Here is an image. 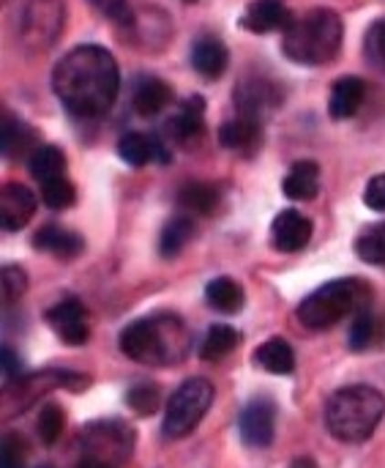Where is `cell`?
I'll return each mask as SVG.
<instances>
[{
	"label": "cell",
	"instance_id": "6da1fadb",
	"mask_svg": "<svg viewBox=\"0 0 385 468\" xmlns=\"http://www.w3.org/2000/svg\"><path fill=\"white\" fill-rule=\"evenodd\" d=\"M120 88V71L112 52L96 44L74 47L52 69V90L77 118L104 115Z\"/></svg>",
	"mask_w": 385,
	"mask_h": 468
},
{
	"label": "cell",
	"instance_id": "7a4b0ae2",
	"mask_svg": "<svg viewBox=\"0 0 385 468\" xmlns=\"http://www.w3.org/2000/svg\"><path fill=\"white\" fill-rule=\"evenodd\" d=\"M189 346H192L189 329L178 315H167V313L131 321L120 332L123 356L140 365H153V367L175 365L189 354Z\"/></svg>",
	"mask_w": 385,
	"mask_h": 468
},
{
	"label": "cell",
	"instance_id": "3957f363",
	"mask_svg": "<svg viewBox=\"0 0 385 468\" xmlns=\"http://www.w3.org/2000/svg\"><path fill=\"white\" fill-rule=\"evenodd\" d=\"M385 417V398L369 384L337 389L326 403V431L342 444L367 441Z\"/></svg>",
	"mask_w": 385,
	"mask_h": 468
},
{
	"label": "cell",
	"instance_id": "277c9868",
	"mask_svg": "<svg viewBox=\"0 0 385 468\" xmlns=\"http://www.w3.org/2000/svg\"><path fill=\"white\" fill-rule=\"evenodd\" d=\"M342 36V16L331 8H315L287 25L282 52L301 66H323L339 55Z\"/></svg>",
	"mask_w": 385,
	"mask_h": 468
},
{
	"label": "cell",
	"instance_id": "5b68a950",
	"mask_svg": "<svg viewBox=\"0 0 385 468\" xmlns=\"http://www.w3.org/2000/svg\"><path fill=\"white\" fill-rule=\"evenodd\" d=\"M372 288L359 277H345L320 285L298 304V321L312 332H326L337 326L342 318H356L359 313L369 310Z\"/></svg>",
	"mask_w": 385,
	"mask_h": 468
},
{
	"label": "cell",
	"instance_id": "8992f818",
	"mask_svg": "<svg viewBox=\"0 0 385 468\" xmlns=\"http://www.w3.org/2000/svg\"><path fill=\"white\" fill-rule=\"evenodd\" d=\"M213 403V384L208 378H189L183 381L172 398L167 400L164 409V422H161V433L172 441L186 439L208 414Z\"/></svg>",
	"mask_w": 385,
	"mask_h": 468
},
{
	"label": "cell",
	"instance_id": "52a82bcc",
	"mask_svg": "<svg viewBox=\"0 0 385 468\" xmlns=\"http://www.w3.org/2000/svg\"><path fill=\"white\" fill-rule=\"evenodd\" d=\"M63 22H66L63 0H27L16 19V38L27 52L41 55L60 38Z\"/></svg>",
	"mask_w": 385,
	"mask_h": 468
},
{
	"label": "cell",
	"instance_id": "ba28073f",
	"mask_svg": "<svg viewBox=\"0 0 385 468\" xmlns=\"http://www.w3.org/2000/svg\"><path fill=\"white\" fill-rule=\"evenodd\" d=\"M131 450H134V433L129 431V425L118 420L93 422L82 433V455L101 461L107 466L118 468L120 463H126Z\"/></svg>",
	"mask_w": 385,
	"mask_h": 468
},
{
	"label": "cell",
	"instance_id": "9c48e42d",
	"mask_svg": "<svg viewBox=\"0 0 385 468\" xmlns=\"http://www.w3.org/2000/svg\"><path fill=\"white\" fill-rule=\"evenodd\" d=\"M238 428H241V439L246 447H252V450L271 447L274 433H276V406L268 398L249 400L241 411Z\"/></svg>",
	"mask_w": 385,
	"mask_h": 468
},
{
	"label": "cell",
	"instance_id": "30bf717a",
	"mask_svg": "<svg viewBox=\"0 0 385 468\" xmlns=\"http://www.w3.org/2000/svg\"><path fill=\"white\" fill-rule=\"evenodd\" d=\"M44 321L47 326L66 343V346H85L88 337H90V329H88V318H85V307L79 299H63L57 302L55 307H49L44 313Z\"/></svg>",
	"mask_w": 385,
	"mask_h": 468
},
{
	"label": "cell",
	"instance_id": "8fae6325",
	"mask_svg": "<svg viewBox=\"0 0 385 468\" xmlns=\"http://www.w3.org/2000/svg\"><path fill=\"white\" fill-rule=\"evenodd\" d=\"M312 239V219L298 208H285L271 225V241L279 252H298Z\"/></svg>",
	"mask_w": 385,
	"mask_h": 468
},
{
	"label": "cell",
	"instance_id": "7c38bea8",
	"mask_svg": "<svg viewBox=\"0 0 385 468\" xmlns=\"http://www.w3.org/2000/svg\"><path fill=\"white\" fill-rule=\"evenodd\" d=\"M235 99H238V110L241 115H249V118H257L265 112V110H276L279 101H282V90L276 82L265 80V77H255V80H244L235 90Z\"/></svg>",
	"mask_w": 385,
	"mask_h": 468
},
{
	"label": "cell",
	"instance_id": "4fadbf2b",
	"mask_svg": "<svg viewBox=\"0 0 385 468\" xmlns=\"http://www.w3.org/2000/svg\"><path fill=\"white\" fill-rule=\"evenodd\" d=\"M36 214V195L25 184H5L0 192V222L5 230H22Z\"/></svg>",
	"mask_w": 385,
	"mask_h": 468
},
{
	"label": "cell",
	"instance_id": "5bb4252c",
	"mask_svg": "<svg viewBox=\"0 0 385 468\" xmlns=\"http://www.w3.org/2000/svg\"><path fill=\"white\" fill-rule=\"evenodd\" d=\"M118 156L131 165V167H145L151 162L156 165H167L170 162V154L164 151V145L151 137V134H142V132H129L118 140Z\"/></svg>",
	"mask_w": 385,
	"mask_h": 468
},
{
	"label": "cell",
	"instance_id": "9a60e30c",
	"mask_svg": "<svg viewBox=\"0 0 385 468\" xmlns=\"http://www.w3.org/2000/svg\"><path fill=\"white\" fill-rule=\"evenodd\" d=\"M33 247L38 252L55 255L60 261H74L85 250L82 239L74 230H66L60 225H44V228H38L36 236H33Z\"/></svg>",
	"mask_w": 385,
	"mask_h": 468
},
{
	"label": "cell",
	"instance_id": "2e32d148",
	"mask_svg": "<svg viewBox=\"0 0 385 468\" xmlns=\"http://www.w3.org/2000/svg\"><path fill=\"white\" fill-rule=\"evenodd\" d=\"M364 96H367L364 80H359V77H339L334 82V88H331V96H328V112H331V118H337V121L353 118L361 110Z\"/></svg>",
	"mask_w": 385,
	"mask_h": 468
},
{
	"label": "cell",
	"instance_id": "e0dca14e",
	"mask_svg": "<svg viewBox=\"0 0 385 468\" xmlns=\"http://www.w3.org/2000/svg\"><path fill=\"white\" fill-rule=\"evenodd\" d=\"M170 101H172V88H170L164 80H156V77L140 80L137 88H134V96H131L134 112L142 115V118L159 115Z\"/></svg>",
	"mask_w": 385,
	"mask_h": 468
},
{
	"label": "cell",
	"instance_id": "ac0fdd59",
	"mask_svg": "<svg viewBox=\"0 0 385 468\" xmlns=\"http://www.w3.org/2000/svg\"><path fill=\"white\" fill-rule=\"evenodd\" d=\"M320 189V167L312 159H301L290 167L287 178L282 181V192L290 200H312Z\"/></svg>",
	"mask_w": 385,
	"mask_h": 468
},
{
	"label": "cell",
	"instance_id": "d6986e66",
	"mask_svg": "<svg viewBox=\"0 0 385 468\" xmlns=\"http://www.w3.org/2000/svg\"><path fill=\"white\" fill-rule=\"evenodd\" d=\"M255 365L274 376H290L296 370V354L293 346L285 337H271L255 351Z\"/></svg>",
	"mask_w": 385,
	"mask_h": 468
},
{
	"label": "cell",
	"instance_id": "ffe728a7",
	"mask_svg": "<svg viewBox=\"0 0 385 468\" xmlns=\"http://www.w3.org/2000/svg\"><path fill=\"white\" fill-rule=\"evenodd\" d=\"M287 22V8L282 0H255L241 16V27L252 33H268Z\"/></svg>",
	"mask_w": 385,
	"mask_h": 468
},
{
	"label": "cell",
	"instance_id": "44dd1931",
	"mask_svg": "<svg viewBox=\"0 0 385 468\" xmlns=\"http://www.w3.org/2000/svg\"><path fill=\"white\" fill-rule=\"evenodd\" d=\"M227 60H230V52H227V47H224L222 41H216V38H200V41H194V47H192V66H194L203 77H208V80L222 77L224 69H227Z\"/></svg>",
	"mask_w": 385,
	"mask_h": 468
},
{
	"label": "cell",
	"instance_id": "7402d4cb",
	"mask_svg": "<svg viewBox=\"0 0 385 468\" xmlns=\"http://www.w3.org/2000/svg\"><path fill=\"white\" fill-rule=\"evenodd\" d=\"M219 143L230 151H255L260 145V121L249 115H238L235 121L219 129Z\"/></svg>",
	"mask_w": 385,
	"mask_h": 468
},
{
	"label": "cell",
	"instance_id": "603a6c76",
	"mask_svg": "<svg viewBox=\"0 0 385 468\" xmlns=\"http://www.w3.org/2000/svg\"><path fill=\"white\" fill-rule=\"evenodd\" d=\"M205 302H208L211 310L233 315V313H238L244 307V288L230 277H216L205 288Z\"/></svg>",
	"mask_w": 385,
	"mask_h": 468
},
{
	"label": "cell",
	"instance_id": "cb8c5ba5",
	"mask_svg": "<svg viewBox=\"0 0 385 468\" xmlns=\"http://www.w3.org/2000/svg\"><path fill=\"white\" fill-rule=\"evenodd\" d=\"M203 115H205V101H203L200 96H192V99L178 110V115L170 118V123H167V126H170V134H172L175 140H181V143L197 137V134L203 132Z\"/></svg>",
	"mask_w": 385,
	"mask_h": 468
},
{
	"label": "cell",
	"instance_id": "d4e9b609",
	"mask_svg": "<svg viewBox=\"0 0 385 468\" xmlns=\"http://www.w3.org/2000/svg\"><path fill=\"white\" fill-rule=\"evenodd\" d=\"M238 340H241V335H238L233 326H227V324H213V326L205 332L203 343H200V359H205V362H219V359H224L227 354L235 351Z\"/></svg>",
	"mask_w": 385,
	"mask_h": 468
},
{
	"label": "cell",
	"instance_id": "484cf974",
	"mask_svg": "<svg viewBox=\"0 0 385 468\" xmlns=\"http://www.w3.org/2000/svg\"><path fill=\"white\" fill-rule=\"evenodd\" d=\"M66 173V156L55 145H41L30 154V176L38 184H47L52 178H63Z\"/></svg>",
	"mask_w": 385,
	"mask_h": 468
},
{
	"label": "cell",
	"instance_id": "4316f807",
	"mask_svg": "<svg viewBox=\"0 0 385 468\" xmlns=\"http://www.w3.org/2000/svg\"><path fill=\"white\" fill-rule=\"evenodd\" d=\"M181 206L189 211V214H200V217H208L216 211L219 206V192L211 186V184H200V181H192L181 189L178 195Z\"/></svg>",
	"mask_w": 385,
	"mask_h": 468
},
{
	"label": "cell",
	"instance_id": "83f0119b",
	"mask_svg": "<svg viewBox=\"0 0 385 468\" xmlns=\"http://www.w3.org/2000/svg\"><path fill=\"white\" fill-rule=\"evenodd\" d=\"M194 236V222L189 217H172L159 236V250L164 258H175L178 252H183V247L192 241Z\"/></svg>",
	"mask_w": 385,
	"mask_h": 468
},
{
	"label": "cell",
	"instance_id": "f1b7e54d",
	"mask_svg": "<svg viewBox=\"0 0 385 468\" xmlns=\"http://www.w3.org/2000/svg\"><path fill=\"white\" fill-rule=\"evenodd\" d=\"M356 252L364 263L369 266H385V222L369 225L359 241H356Z\"/></svg>",
	"mask_w": 385,
	"mask_h": 468
},
{
	"label": "cell",
	"instance_id": "f546056e",
	"mask_svg": "<svg viewBox=\"0 0 385 468\" xmlns=\"http://www.w3.org/2000/svg\"><path fill=\"white\" fill-rule=\"evenodd\" d=\"M36 140V134L27 129V123H19L14 115H5L3 118V134H0V143H3V154L5 156H19L22 151H27V145Z\"/></svg>",
	"mask_w": 385,
	"mask_h": 468
},
{
	"label": "cell",
	"instance_id": "4dcf8cb0",
	"mask_svg": "<svg viewBox=\"0 0 385 468\" xmlns=\"http://www.w3.org/2000/svg\"><path fill=\"white\" fill-rule=\"evenodd\" d=\"M41 200H44V206H49L55 211H63V208L74 206L77 189H74V184L66 176L63 178H52V181L41 184Z\"/></svg>",
	"mask_w": 385,
	"mask_h": 468
},
{
	"label": "cell",
	"instance_id": "1f68e13d",
	"mask_svg": "<svg viewBox=\"0 0 385 468\" xmlns=\"http://www.w3.org/2000/svg\"><path fill=\"white\" fill-rule=\"evenodd\" d=\"M126 403L140 417H151L159 409V387L156 384H134L126 395Z\"/></svg>",
	"mask_w": 385,
	"mask_h": 468
},
{
	"label": "cell",
	"instance_id": "d6a6232c",
	"mask_svg": "<svg viewBox=\"0 0 385 468\" xmlns=\"http://www.w3.org/2000/svg\"><path fill=\"white\" fill-rule=\"evenodd\" d=\"M36 428H38V439H41L47 447H52V444L60 439V433H63V411H60L55 403H47V406L41 409V414H38Z\"/></svg>",
	"mask_w": 385,
	"mask_h": 468
},
{
	"label": "cell",
	"instance_id": "836d02e7",
	"mask_svg": "<svg viewBox=\"0 0 385 468\" xmlns=\"http://www.w3.org/2000/svg\"><path fill=\"white\" fill-rule=\"evenodd\" d=\"M0 285H3V302L14 304L27 291V274L19 266H5L3 274H0Z\"/></svg>",
	"mask_w": 385,
	"mask_h": 468
},
{
	"label": "cell",
	"instance_id": "e575fe53",
	"mask_svg": "<svg viewBox=\"0 0 385 468\" xmlns=\"http://www.w3.org/2000/svg\"><path fill=\"white\" fill-rule=\"evenodd\" d=\"M372 335H375V321H372L369 310H364V313H359L353 318V326H350V348L353 351H364L372 343Z\"/></svg>",
	"mask_w": 385,
	"mask_h": 468
},
{
	"label": "cell",
	"instance_id": "d590c367",
	"mask_svg": "<svg viewBox=\"0 0 385 468\" xmlns=\"http://www.w3.org/2000/svg\"><path fill=\"white\" fill-rule=\"evenodd\" d=\"M96 11H101L107 19L118 22V25H131L134 22V11L129 5V0H88Z\"/></svg>",
	"mask_w": 385,
	"mask_h": 468
},
{
	"label": "cell",
	"instance_id": "8d00e7d4",
	"mask_svg": "<svg viewBox=\"0 0 385 468\" xmlns=\"http://www.w3.org/2000/svg\"><path fill=\"white\" fill-rule=\"evenodd\" d=\"M367 55H369L372 63H378V66L385 69V19L375 22L367 30Z\"/></svg>",
	"mask_w": 385,
	"mask_h": 468
},
{
	"label": "cell",
	"instance_id": "74e56055",
	"mask_svg": "<svg viewBox=\"0 0 385 468\" xmlns=\"http://www.w3.org/2000/svg\"><path fill=\"white\" fill-rule=\"evenodd\" d=\"M364 203H367V208L385 214V173L383 176H375V178L367 184V189H364Z\"/></svg>",
	"mask_w": 385,
	"mask_h": 468
},
{
	"label": "cell",
	"instance_id": "f35d334b",
	"mask_svg": "<svg viewBox=\"0 0 385 468\" xmlns=\"http://www.w3.org/2000/svg\"><path fill=\"white\" fill-rule=\"evenodd\" d=\"M3 468H22V447L14 436L3 441Z\"/></svg>",
	"mask_w": 385,
	"mask_h": 468
},
{
	"label": "cell",
	"instance_id": "ab89813d",
	"mask_svg": "<svg viewBox=\"0 0 385 468\" xmlns=\"http://www.w3.org/2000/svg\"><path fill=\"white\" fill-rule=\"evenodd\" d=\"M0 359H3V373H5V378H16L19 376V359H16V354L5 346L3 351H0Z\"/></svg>",
	"mask_w": 385,
	"mask_h": 468
},
{
	"label": "cell",
	"instance_id": "60d3db41",
	"mask_svg": "<svg viewBox=\"0 0 385 468\" xmlns=\"http://www.w3.org/2000/svg\"><path fill=\"white\" fill-rule=\"evenodd\" d=\"M77 468H112V466H107V463H101V461H93V458H82V461L77 463Z\"/></svg>",
	"mask_w": 385,
	"mask_h": 468
},
{
	"label": "cell",
	"instance_id": "b9f144b4",
	"mask_svg": "<svg viewBox=\"0 0 385 468\" xmlns=\"http://www.w3.org/2000/svg\"><path fill=\"white\" fill-rule=\"evenodd\" d=\"M290 468H317V463H315L312 458H298V461H293V466Z\"/></svg>",
	"mask_w": 385,
	"mask_h": 468
},
{
	"label": "cell",
	"instance_id": "7bdbcfd3",
	"mask_svg": "<svg viewBox=\"0 0 385 468\" xmlns=\"http://www.w3.org/2000/svg\"><path fill=\"white\" fill-rule=\"evenodd\" d=\"M186 3H194V0H186Z\"/></svg>",
	"mask_w": 385,
	"mask_h": 468
},
{
	"label": "cell",
	"instance_id": "ee69618b",
	"mask_svg": "<svg viewBox=\"0 0 385 468\" xmlns=\"http://www.w3.org/2000/svg\"><path fill=\"white\" fill-rule=\"evenodd\" d=\"M41 468H49V466H41Z\"/></svg>",
	"mask_w": 385,
	"mask_h": 468
}]
</instances>
